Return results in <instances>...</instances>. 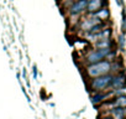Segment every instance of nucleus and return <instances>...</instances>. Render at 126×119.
Returning <instances> with one entry per match:
<instances>
[{
    "mask_svg": "<svg viewBox=\"0 0 126 119\" xmlns=\"http://www.w3.org/2000/svg\"><path fill=\"white\" fill-rule=\"evenodd\" d=\"M112 107H126V96L116 97L112 100Z\"/></svg>",
    "mask_w": 126,
    "mask_h": 119,
    "instance_id": "12",
    "label": "nucleus"
},
{
    "mask_svg": "<svg viewBox=\"0 0 126 119\" xmlns=\"http://www.w3.org/2000/svg\"><path fill=\"white\" fill-rule=\"evenodd\" d=\"M90 15L94 16V18H96L99 21H108L109 18H110V10H109L108 6H104L100 10H98L94 14H90Z\"/></svg>",
    "mask_w": 126,
    "mask_h": 119,
    "instance_id": "8",
    "label": "nucleus"
},
{
    "mask_svg": "<svg viewBox=\"0 0 126 119\" xmlns=\"http://www.w3.org/2000/svg\"><path fill=\"white\" fill-rule=\"evenodd\" d=\"M109 96H110V93H104V91H103V92H95V93L90 97V100H92V103H93L94 105H96V104L101 103L103 100H105Z\"/></svg>",
    "mask_w": 126,
    "mask_h": 119,
    "instance_id": "9",
    "label": "nucleus"
},
{
    "mask_svg": "<svg viewBox=\"0 0 126 119\" xmlns=\"http://www.w3.org/2000/svg\"><path fill=\"white\" fill-rule=\"evenodd\" d=\"M125 42H126V40H125V35H124V34H120L119 37H117V46H119V48H120L121 51L125 50Z\"/></svg>",
    "mask_w": 126,
    "mask_h": 119,
    "instance_id": "13",
    "label": "nucleus"
},
{
    "mask_svg": "<svg viewBox=\"0 0 126 119\" xmlns=\"http://www.w3.org/2000/svg\"><path fill=\"white\" fill-rule=\"evenodd\" d=\"M111 117L114 119H124L126 117V107H112Z\"/></svg>",
    "mask_w": 126,
    "mask_h": 119,
    "instance_id": "10",
    "label": "nucleus"
},
{
    "mask_svg": "<svg viewBox=\"0 0 126 119\" xmlns=\"http://www.w3.org/2000/svg\"><path fill=\"white\" fill-rule=\"evenodd\" d=\"M98 22H100L96 18H94V16H92V15H88V18H85V19H83L82 21H80V24H79V29L83 31V32H88L95 24H98Z\"/></svg>",
    "mask_w": 126,
    "mask_h": 119,
    "instance_id": "7",
    "label": "nucleus"
},
{
    "mask_svg": "<svg viewBox=\"0 0 126 119\" xmlns=\"http://www.w3.org/2000/svg\"><path fill=\"white\" fill-rule=\"evenodd\" d=\"M99 119H114L111 115H104V117H101V118H99Z\"/></svg>",
    "mask_w": 126,
    "mask_h": 119,
    "instance_id": "15",
    "label": "nucleus"
},
{
    "mask_svg": "<svg viewBox=\"0 0 126 119\" xmlns=\"http://www.w3.org/2000/svg\"><path fill=\"white\" fill-rule=\"evenodd\" d=\"M111 79H112V75L111 73L90 78V81H89V88L93 92H103V91L110 88Z\"/></svg>",
    "mask_w": 126,
    "mask_h": 119,
    "instance_id": "2",
    "label": "nucleus"
},
{
    "mask_svg": "<svg viewBox=\"0 0 126 119\" xmlns=\"http://www.w3.org/2000/svg\"><path fill=\"white\" fill-rule=\"evenodd\" d=\"M108 6V0H88V4H87V14H94L95 11L100 10L101 8Z\"/></svg>",
    "mask_w": 126,
    "mask_h": 119,
    "instance_id": "6",
    "label": "nucleus"
},
{
    "mask_svg": "<svg viewBox=\"0 0 126 119\" xmlns=\"http://www.w3.org/2000/svg\"><path fill=\"white\" fill-rule=\"evenodd\" d=\"M57 1H62V0H57Z\"/></svg>",
    "mask_w": 126,
    "mask_h": 119,
    "instance_id": "16",
    "label": "nucleus"
},
{
    "mask_svg": "<svg viewBox=\"0 0 126 119\" xmlns=\"http://www.w3.org/2000/svg\"><path fill=\"white\" fill-rule=\"evenodd\" d=\"M111 50L112 48H93V50H90L84 57L85 65H92V63L103 61V60L106 58V56L109 55V52Z\"/></svg>",
    "mask_w": 126,
    "mask_h": 119,
    "instance_id": "3",
    "label": "nucleus"
},
{
    "mask_svg": "<svg viewBox=\"0 0 126 119\" xmlns=\"http://www.w3.org/2000/svg\"><path fill=\"white\" fill-rule=\"evenodd\" d=\"M114 46V42L110 39H103V40H98L94 42V47L95 48H112Z\"/></svg>",
    "mask_w": 126,
    "mask_h": 119,
    "instance_id": "11",
    "label": "nucleus"
},
{
    "mask_svg": "<svg viewBox=\"0 0 126 119\" xmlns=\"http://www.w3.org/2000/svg\"><path fill=\"white\" fill-rule=\"evenodd\" d=\"M116 4L119 5V6H125V3H124V0H116Z\"/></svg>",
    "mask_w": 126,
    "mask_h": 119,
    "instance_id": "14",
    "label": "nucleus"
},
{
    "mask_svg": "<svg viewBox=\"0 0 126 119\" xmlns=\"http://www.w3.org/2000/svg\"><path fill=\"white\" fill-rule=\"evenodd\" d=\"M110 88L114 91H120L126 88V75L119 73V75H112V79L110 83Z\"/></svg>",
    "mask_w": 126,
    "mask_h": 119,
    "instance_id": "5",
    "label": "nucleus"
},
{
    "mask_svg": "<svg viewBox=\"0 0 126 119\" xmlns=\"http://www.w3.org/2000/svg\"><path fill=\"white\" fill-rule=\"evenodd\" d=\"M110 72H111V62L108 61V60H103V61H99L96 63H92V65L85 66V73L89 78L108 75Z\"/></svg>",
    "mask_w": 126,
    "mask_h": 119,
    "instance_id": "1",
    "label": "nucleus"
},
{
    "mask_svg": "<svg viewBox=\"0 0 126 119\" xmlns=\"http://www.w3.org/2000/svg\"><path fill=\"white\" fill-rule=\"evenodd\" d=\"M88 0H72L68 6V14L71 16H79L87 11Z\"/></svg>",
    "mask_w": 126,
    "mask_h": 119,
    "instance_id": "4",
    "label": "nucleus"
}]
</instances>
